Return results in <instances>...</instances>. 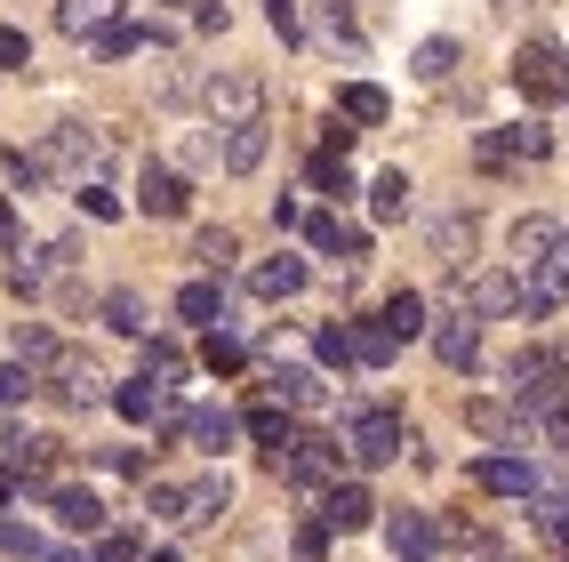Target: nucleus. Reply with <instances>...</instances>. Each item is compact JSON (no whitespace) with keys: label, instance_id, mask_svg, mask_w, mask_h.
Returning <instances> with one entry per match:
<instances>
[{"label":"nucleus","instance_id":"nucleus-35","mask_svg":"<svg viewBox=\"0 0 569 562\" xmlns=\"http://www.w3.org/2000/svg\"><path fill=\"white\" fill-rule=\"evenodd\" d=\"M193 257H201L209 274H224V266H233V257H241V241H233V225H209V234L193 241Z\"/></svg>","mask_w":569,"mask_h":562},{"label":"nucleus","instance_id":"nucleus-8","mask_svg":"<svg viewBox=\"0 0 569 562\" xmlns=\"http://www.w3.org/2000/svg\"><path fill=\"white\" fill-rule=\"evenodd\" d=\"M273 466L297 482V491H313V482H329V474H346V459H337V442H321V434H289L281 450H273Z\"/></svg>","mask_w":569,"mask_h":562},{"label":"nucleus","instance_id":"nucleus-34","mask_svg":"<svg viewBox=\"0 0 569 562\" xmlns=\"http://www.w3.org/2000/svg\"><path fill=\"white\" fill-rule=\"evenodd\" d=\"M458 57H466V49L449 41V32H433V41L409 57V72H417V81H449V72H458Z\"/></svg>","mask_w":569,"mask_h":562},{"label":"nucleus","instance_id":"nucleus-4","mask_svg":"<svg viewBox=\"0 0 569 562\" xmlns=\"http://www.w3.org/2000/svg\"><path fill=\"white\" fill-rule=\"evenodd\" d=\"M513 89H521L529 105H569V49H561V41H521Z\"/></svg>","mask_w":569,"mask_h":562},{"label":"nucleus","instance_id":"nucleus-10","mask_svg":"<svg viewBox=\"0 0 569 562\" xmlns=\"http://www.w3.org/2000/svg\"><path fill=\"white\" fill-rule=\"evenodd\" d=\"M458 306L481 314V322H506V314H521V282L513 274H473V282H458Z\"/></svg>","mask_w":569,"mask_h":562},{"label":"nucleus","instance_id":"nucleus-5","mask_svg":"<svg viewBox=\"0 0 569 562\" xmlns=\"http://www.w3.org/2000/svg\"><path fill=\"white\" fill-rule=\"evenodd\" d=\"M553 154V129H538V121H513V129H481L473 137V161L481 169H513V161H546Z\"/></svg>","mask_w":569,"mask_h":562},{"label":"nucleus","instance_id":"nucleus-24","mask_svg":"<svg viewBox=\"0 0 569 562\" xmlns=\"http://www.w3.org/2000/svg\"><path fill=\"white\" fill-rule=\"evenodd\" d=\"M49 369H57V394H64V402H97V394H104V378H97V362H81V354H64V346H57V362H49Z\"/></svg>","mask_w":569,"mask_h":562},{"label":"nucleus","instance_id":"nucleus-30","mask_svg":"<svg viewBox=\"0 0 569 562\" xmlns=\"http://www.w3.org/2000/svg\"><path fill=\"white\" fill-rule=\"evenodd\" d=\"M241 426H249V442H264V459H273V450H281V442L297 434V426H289V402H257Z\"/></svg>","mask_w":569,"mask_h":562},{"label":"nucleus","instance_id":"nucleus-48","mask_svg":"<svg viewBox=\"0 0 569 562\" xmlns=\"http://www.w3.org/2000/svg\"><path fill=\"white\" fill-rule=\"evenodd\" d=\"M81 209H89L97 225H112V217H121V201H112V194H104V185H97V177L81 185Z\"/></svg>","mask_w":569,"mask_h":562},{"label":"nucleus","instance_id":"nucleus-54","mask_svg":"<svg viewBox=\"0 0 569 562\" xmlns=\"http://www.w3.org/2000/svg\"><path fill=\"white\" fill-rule=\"evenodd\" d=\"M498 9H529V0H498Z\"/></svg>","mask_w":569,"mask_h":562},{"label":"nucleus","instance_id":"nucleus-33","mask_svg":"<svg viewBox=\"0 0 569 562\" xmlns=\"http://www.w3.org/2000/svg\"><path fill=\"white\" fill-rule=\"evenodd\" d=\"M112 17H121V0H57V24L81 32V41H89L97 24H112Z\"/></svg>","mask_w":569,"mask_h":562},{"label":"nucleus","instance_id":"nucleus-2","mask_svg":"<svg viewBox=\"0 0 569 562\" xmlns=\"http://www.w3.org/2000/svg\"><path fill=\"white\" fill-rule=\"evenodd\" d=\"M193 105L209 112L217 129H233V121H257V112H264V81H257L249 65H217V72L193 81Z\"/></svg>","mask_w":569,"mask_h":562},{"label":"nucleus","instance_id":"nucleus-7","mask_svg":"<svg viewBox=\"0 0 569 562\" xmlns=\"http://www.w3.org/2000/svg\"><path fill=\"white\" fill-rule=\"evenodd\" d=\"M297 234H306V241H313L321 257H337L346 274H361V266H369V234H361V225H346V217H329V209L297 217Z\"/></svg>","mask_w":569,"mask_h":562},{"label":"nucleus","instance_id":"nucleus-41","mask_svg":"<svg viewBox=\"0 0 569 562\" xmlns=\"http://www.w3.org/2000/svg\"><path fill=\"white\" fill-rule=\"evenodd\" d=\"M0 554H24V562H32V554H49V546H41L32 522H9V514H0Z\"/></svg>","mask_w":569,"mask_h":562},{"label":"nucleus","instance_id":"nucleus-15","mask_svg":"<svg viewBox=\"0 0 569 562\" xmlns=\"http://www.w3.org/2000/svg\"><path fill=\"white\" fill-rule=\"evenodd\" d=\"M426 329H433V354L458 369V378L481 362V329H473V314H458V322H426Z\"/></svg>","mask_w":569,"mask_h":562},{"label":"nucleus","instance_id":"nucleus-42","mask_svg":"<svg viewBox=\"0 0 569 562\" xmlns=\"http://www.w3.org/2000/svg\"><path fill=\"white\" fill-rule=\"evenodd\" d=\"M313 354H321L329 369H346V362H353V337H346V322H329V329L313 337Z\"/></svg>","mask_w":569,"mask_h":562},{"label":"nucleus","instance_id":"nucleus-25","mask_svg":"<svg viewBox=\"0 0 569 562\" xmlns=\"http://www.w3.org/2000/svg\"><path fill=\"white\" fill-rule=\"evenodd\" d=\"M49 506H57V522H72V531H104V506H97V491H72V482H57L49 491Z\"/></svg>","mask_w":569,"mask_h":562},{"label":"nucleus","instance_id":"nucleus-26","mask_svg":"<svg viewBox=\"0 0 569 562\" xmlns=\"http://www.w3.org/2000/svg\"><path fill=\"white\" fill-rule=\"evenodd\" d=\"M466 249H473V209L433 217V257H441V266H466Z\"/></svg>","mask_w":569,"mask_h":562},{"label":"nucleus","instance_id":"nucleus-47","mask_svg":"<svg viewBox=\"0 0 569 562\" xmlns=\"http://www.w3.org/2000/svg\"><path fill=\"white\" fill-rule=\"evenodd\" d=\"M329 554V531H321V514L313 522H297V562H321Z\"/></svg>","mask_w":569,"mask_h":562},{"label":"nucleus","instance_id":"nucleus-18","mask_svg":"<svg viewBox=\"0 0 569 562\" xmlns=\"http://www.w3.org/2000/svg\"><path fill=\"white\" fill-rule=\"evenodd\" d=\"M177 434H193V450L224 459V450L241 442V418H233V410H193V418H177Z\"/></svg>","mask_w":569,"mask_h":562},{"label":"nucleus","instance_id":"nucleus-31","mask_svg":"<svg viewBox=\"0 0 569 562\" xmlns=\"http://www.w3.org/2000/svg\"><path fill=\"white\" fill-rule=\"evenodd\" d=\"M426 314H433V306H426V289H393V297H386V314H377V322H386L393 337H417V329H426Z\"/></svg>","mask_w":569,"mask_h":562},{"label":"nucleus","instance_id":"nucleus-37","mask_svg":"<svg viewBox=\"0 0 569 562\" xmlns=\"http://www.w3.org/2000/svg\"><path fill=\"white\" fill-rule=\"evenodd\" d=\"M313 185H321L329 201H346V194H353V161H346V154H313Z\"/></svg>","mask_w":569,"mask_h":562},{"label":"nucleus","instance_id":"nucleus-43","mask_svg":"<svg viewBox=\"0 0 569 562\" xmlns=\"http://www.w3.org/2000/svg\"><path fill=\"white\" fill-rule=\"evenodd\" d=\"M144 546L129 539V531H97V546H89V562H137Z\"/></svg>","mask_w":569,"mask_h":562},{"label":"nucleus","instance_id":"nucleus-12","mask_svg":"<svg viewBox=\"0 0 569 562\" xmlns=\"http://www.w3.org/2000/svg\"><path fill=\"white\" fill-rule=\"evenodd\" d=\"M369 522H377L369 482H346V474H337V482H329V499H321V531H369Z\"/></svg>","mask_w":569,"mask_h":562},{"label":"nucleus","instance_id":"nucleus-20","mask_svg":"<svg viewBox=\"0 0 569 562\" xmlns=\"http://www.w3.org/2000/svg\"><path fill=\"white\" fill-rule=\"evenodd\" d=\"M249 289L264 297V306H281V297L306 289V257H289V249H281V257H264V266L249 274Z\"/></svg>","mask_w":569,"mask_h":562},{"label":"nucleus","instance_id":"nucleus-27","mask_svg":"<svg viewBox=\"0 0 569 562\" xmlns=\"http://www.w3.org/2000/svg\"><path fill=\"white\" fill-rule=\"evenodd\" d=\"M346 337H353V362H361V369H386V362H393V346H401L386 322H346Z\"/></svg>","mask_w":569,"mask_h":562},{"label":"nucleus","instance_id":"nucleus-14","mask_svg":"<svg viewBox=\"0 0 569 562\" xmlns=\"http://www.w3.org/2000/svg\"><path fill=\"white\" fill-rule=\"evenodd\" d=\"M233 506V482L224 474H201V482H177V522H217Z\"/></svg>","mask_w":569,"mask_h":562},{"label":"nucleus","instance_id":"nucleus-40","mask_svg":"<svg viewBox=\"0 0 569 562\" xmlns=\"http://www.w3.org/2000/svg\"><path fill=\"white\" fill-rule=\"evenodd\" d=\"M41 394V378H32L24 362H0V410H17V402H32Z\"/></svg>","mask_w":569,"mask_h":562},{"label":"nucleus","instance_id":"nucleus-19","mask_svg":"<svg viewBox=\"0 0 569 562\" xmlns=\"http://www.w3.org/2000/svg\"><path fill=\"white\" fill-rule=\"evenodd\" d=\"M64 266H72V241H49L41 257H17V266H9V289H17V297H41L49 274H64Z\"/></svg>","mask_w":569,"mask_h":562},{"label":"nucleus","instance_id":"nucleus-22","mask_svg":"<svg viewBox=\"0 0 569 562\" xmlns=\"http://www.w3.org/2000/svg\"><path fill=\"white\" fill-rule=\"evenodd\" d=\"M393 112V97L377 89V81H346V97H337V121H361V129H377Z\"/></svg>","mask_w":569,"mask_h":562},{"label":"nucleus","instance_id":"nucleus-29","mask_svg":"<svg viewBox=\"0 0 569 562\" xmlns=\"http://www.w3.org/2000/svg\"><path fill=\"white\" fill-rule=\"evenodd\" d=\"M369 217L377 225H401L409 217V169H386V177L369 185Z\"/></svg>","mask_w":569,"mask_h":562},{"label":"nucleus","instance_id":"nucleus-28","mask_svg":"<svg viewBox=\"0 0 569 562\" xmlns=\"http://www.w3.org/2000/svg\"><path fill=\"white\" fill-rule=\"evenodd\" d=\"M273 394H281L289 410H313V402H321V369H306V362H273Z\"/></svg>","mask_w":569,"mask_h":562},{"label":"nucleus","instance_id":"nucleus-45","mask_svg":"<svg viewBox=\"0 0 569 562\" xmlns=\"http://www.w3.org/2000/svg\"><path fill=\"white\" fill-rule=\"evenodd\" d=\"M24 65H32V41L17 24H0V72H24Z\"/></svg>","mask_w":569,"mask_h":562},{"label":"nucleus","instance_id":"nucleus-17","mask_svg":"<svg viewBox=\"0 0 569 562\" xmlns=\"http://www.w3.org/2000/svg\"><path fill=\"white\" fill-rule=\"evenodd\" d=\"M112 410H121L129 426H161V418H169V386H161V378H129L121 394H112Z\"/></svg>","mask_w":569,"mask_h":562},{"label":"nucleus","instance_id":"nucleus-44","mask_svg":"<svg viewBox=\"0 0 569 562\" xmlns=\"http://www.w3.org/2000/svg\"><path fill=\"white\" fill-rule=\"evenodd\" d=\"M9 177H17V194H41V185H49V161H41V154H9Z\"/></svg>","mask_w":569,"mask_h":562},{"label":"nucleus","instance_id":"nucleus-21","mask_svg":"<svg viewBox=\"0 0 569 562\" xmlns=\"http://www.w3.org/2000/svg\"><path fill=\"white\" fill-rule=\"evenodd\" d=\"M97 314H104V329H121V337H144V329H153V306H144L137 289H104Z\"/></svg>","mask_w":569,"mask_h":562},{"label":"nucleus","instance_id":"nucleus-6","mask_svg":"<svg viewBox=\"0 0 569 562\" xmlns=\"http://www.w3.org/2000/svg\"><path fill=\"white\" fill-rule=\"evenodd\" d=\"M41 161H49V177L64 169V177H81V185H89V177H97V161H104V137H97L89 121H57V129H49V145H41Z\"/></svg>","mask_w":569,"mask_h":562},{"label":"nucleus","instance_id":"nucleus-9","mask_svg":"<svg viewBox=\"0 0 569 562\" xmlns=\"http://www.w3.org/2000/svg\"><path fill=\"white\" fill-rule=\"evenodd\" d=\"M137 209L169 225V217H184V209H193V185H184L169 161H144V177H137Z\"/></svg>","mask_w":569,"mask_h":562},{"label":"nucleus","instance_id":"nucleus-49","mask_svg":"<svg viewBox=\"0 0 569 562\" xmlns=\"http://www.w3.org/2000/svg\"><path fill=\"white\" fill-rule=\"evenodd\" d=\"M97 466H104V474H144L137 450H97Z\"/></svg>","mask_w":569,"mask_h":562},{"label":"nucleus","instance_id":"nucleus-3","mask_svg":"<svg viewBox=\"0 0 569 562\" xmlns=\"http://www.w3.org/2000/svg\"><path fill=\"white\" fill-rule=\"evenodd\" d=\"M513 282H521V314H529V322L561 306V297H569V225H561V234H553L538 257H529V266H521Z\"/></svg>","mask_w":569,"mask_h":562},{"label":"nucleus","instance_id":"nucleus-51","mask_svg":"<svg viewBox=\"0 0 569 562\" xmlns=\"http://www.w3.org/2000/svg\"><path fill=\"white\" fill-rule=\"evenodd\" d=\"M0 249H17V209L0 201Z\"/></svg>","mask_w":569,"mask_h":562},{"label":"nucleus","instance_id":"nucleus-52","mask_svg":"<svg viewBox=\"0 0 569 562\" xmlns=\"http://www.w3.org/2000/svg\"><path fill=\"white\" fill-rule=\"evenodd\" d=\"M41 562H89V554H72V546H49V554H41Z\"/></svg>","mask_w":569,"mask_h":562},{"label":"nucleus","instance_id":"nucleus-16","mask_svg":"<svg viewBox=\"0 0 569 562\" xmlns=\"http://www.w3.org/2000/svg\"><path fill=\"white\" fill-rule=\"evenodd\" d=\"M264 154H273V129H264V112H257V121H233V129H224V169H233V177H249Z\"/></svg>","mask_w":569,"mask_h":562},{"label":"nucleus","instance_id":"nucleus-32","mask_svg":"<svg viewBox=\"0 0 569 562\" xmlns=\"http://www.w3.org/2000/svg\"><path fill=\"white\" fill-rule=\"evenodd\" d=\"M161 32L153 24H129V17H112V24H97V57H129V49H153Z\"/></svg>","mask_w":569,"mask_h":562},{"label":"nucleus","instance_id":"nucleus-38","mask_svg":"<svg viewBox=\"0 0 569 562\" xmlns=\"http://www.w3.org/2000/svg\"><path fill=\"white\" fill-rule=\"evenodd\" d=\"M553 234H561L553 217H521V225H513V266H529V257H538V249H546Z\"/></svg>","mask_w":569,"mask_h":562},{"label":"nucleus","instance_id":"nucleus-39","mask_svg":"<svg viewBox=\"0 0 569 562\" xmlns=\"http://www.w3.org/2000/svg\"><path fill=\"white\" fill-rule=\"evenodd\" d=\"M529 522H538V539H546V546L569 554V499H538V514H529Z\"/></svg>","mask_w":569,"mask_h":562},{"label":"nucleus","instance_id":"nucleus-36","mask_svg":"<svg viewBox=\"0 0 569 562\" xmlns=\"http://www.w3.org/2000/svg\"><path fill=\"white\" fill-rule=\"evenodd\" d=\"M201 362L217 369V378H233V369L249 362V346H241V337H233V329H209V346H201Z\"/></svg>","mask_w":569,"mask_h":562},{"label":"nucleus","instance_id":"nucleus-11","mask_svg":"<svg viewBox=\"0 0 569 562\" xmlns=\"http://www.w3.org/2000/svg\"><path fill=\"white\" fill-rule=\"evenodd\" d=\"M473 482H481V491H498V499H529V491H538V466L513 459V450H481Z\"/></svg>","mask_w":569,"mask_h":562},{"label":"nucleus","instance_id":"nucleus-1","mask_svg":"<svg viewBox=\"0 0 569 562\" xmlns=\"http://www.w3.org/2000/svg\"><path fill=\"white\" fill-rule=\"evenodd\" d=\"M401 450H409L401 410H386V402H361L353 418H346V442H337V459H353V474H377V466H393Z\"/></svg>","mask_w":569,"mask_h":562},{"label":"nucleus","instance_id":"nucleus-50","mask_svg":"<svg viewBox=\"0 0 569 562\" xmlns=\"http://www.w3.org/2000/svg\"><path fill=\"white\" fill-rule=\"evenodd\" d=\"M546 442H553V450H569V402H561V410H546Z\"/></svg>","mask_w":569,"mask_h":562},{"label":"nucleus","instance_id":"nucleus-53","mask_svg":"<svg viewBox=\"0 0 569 562\" xmlns=\"http://www.w3.org/2000/svg\"><path fill=\"white\" fill-rule=\"evenodd\" d=\"M137 562H177V554H169V546H161V554H137Z\"/></svg>","mask_w":569,"mask_h":562},{"label":"nucleus","instance_id":"nucleus-23","mask_svg":"<svg viewBox=\"0 0 569 562\" xmlns=\"http://www.w3.org/2000/svg\"><path fill=\"white\" fill-rule=\"evenodd\" d=\"M177 314L193 322V329H217L224 322V282H184L177 289Z\"/></svg>","mask_w":569,"mask_h":562},{"label":"nucleus","instance_id":"nucleus-46","mask_svg":"<svg viewBox=\"0 0 569 562\" xmlns=\"http://www.w3.org/2000/svg\"><path fill=\"white\" fill-rule=\"evenodd\" d=\"M264 24H273L281 41H297V32H306V17H297V0H264Z\"/></svg>","mask_w":569,"mask_h":562},{"label":"nucleus","instance_id":"nucleus-13","mask_svg":"<svg viewBox=\"0 0 569 562\" xmlns=\"http://www.w3.org/2000/svg\"><path fill=\"white\" fill-rule=\"evenodd\" d=\"M386 546H393V562H433V554H441V522L401 506V514L386 522Z\"/></svg>","mask_w":569,"mask_h":562}]
</instances>
